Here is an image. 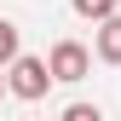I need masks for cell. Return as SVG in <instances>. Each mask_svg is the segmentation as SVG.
<instances>
[{
	"mask_svg": "<svg viewBox=\"0 0 121 121\" xmlns=\"http://www.w3.org/2000/svg\"><path fill=\"white\" fill-rule=\"evenodd\" d=\"M46 86H52L46 58H29V52H17V64L6 69V92H12V98H23V104H35V98H46Z\"/></svg>",
	"mask_w": 121,
	"mask_h": 121,
	"instance_id": "1",
	"label": "cell"
},
{
	"mask_svg": "<svg viewBox=\"0 0 121 121\" xmlns=\"http://www.w3.org/2000/svg\"><path fill=\"white\" fill-rule=\"evenodd\" d=\"M46 69H52V81H86V69H92V52L81 46V40H52V52H46Z\"/></svg>",
	"mask_w": 121,
	"mask_h": 121,
	"instance_id": "2",
	"label": "cell"
},
{
	"mask_svg": "<svg viewBox=\"0 0 121 121\" xmlns=\"http://www.w3.org/2000/svg\"><path fill=\"white\" fill-rule=\"evenodd\" d=\"M92 58L110 64V69H121V17H110V23L92 29Z\"/></svg>",
	"mask_w": 121,
	"mask_h": 121,
	"instance_id": "3",
	"label": "cell"
},
{
	"mask_svg": "<svg viewBox=\"0 0 121 121\" xmlns=\"http://www.w3.org/2000/svg\"><path fill=\"white\" fill-rule=\"evenodd\" d=\"M12 64H17V23L0 17V69H12Z\"/></svg>",
	"mask_w": 121,
	"mask_h": 121,
	"instance_id": "4",
	"label": "cell"
},
{
	"mask_svg": "<svg viewBox=\"0 0 121 121\" xmlns=\"http://www.w3.org/2000/svg\"><path fill=\"white\" fill-rule=\"evenodd\" d=\"M69 6L81 12L86 23H110V17H115V0H69Z\"/></svg>",
	"mask_w": 121,
	"mask_h": 121,
	"instance_id": "5",
	"label": "cell"
},
{
	"mask_svg": "<svg viewBox=\"0 0 121 121\" xmlns=\"http://www.w3.org/2000/svg\"><path fill=\"white\" fill-rule=\"evenodd\" d=\"M58 121H104V110H98V104H69Z\"/></svg>",
	"mask_w": 121,
	"mask_h": 121,
	"instance_id": "6",
	"label": "cell"
},
{
	"mask_svg": "<svg viewBox=\"0 0 121 121\" xmlns=\"http://www.w3.org/2000/svg\"><path fill=\"white\" fill-rule=\"evenodd\" d=\"M0 92H6V75H0Z\"/></svg>",
	"mask_w": 121,
	"mask_h": 121,
	"instance_id": "7",
	"label": "cell"
}]
</instances>
